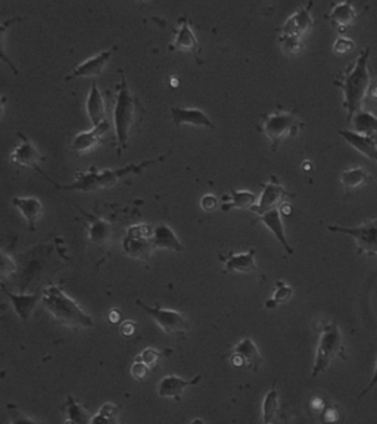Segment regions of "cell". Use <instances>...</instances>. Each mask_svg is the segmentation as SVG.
<instances>
[{
  "label": "cell",
  "instance_id": "obj_1",
  "mask_svg": "<svg viewBox=\"0 0 377 424\" xmlns=\"http://www.w3.org/2000/svg\"><path fill=\"white\" fill-rule=\"evenodd\" d=\"M167 153H163L158 158H151V159H145V161L139 162V164H127L121 168H103L99 169L94 165H91L87 171H78L75 172V179L73 183L68 184H59L55 183L53 180L49 179V181L55 186V188L61 189V190H68V192H96L101 189H108V188H114V186L121 180L124 179L126 176L130 174H140V172L155 164L163 162L165 159Z\"/></svg>",
  "mask_w": 377,
  "mask_h": 424
},
{
  "label": "cell",
  "instance_id": "obj_2",
  "mask_svg": "<svg viewBox=\"0 0 377 424\" xmlns=\"http://www.w3.org/2000/svg\"><path fill=\"white\" fill-rule=\"evenodd\" d=\"M370 49L366 47L360 52L355 62H353L341 74V78L334 80V86H338L343 91L342 106L346 109L348 121H353V116L361 109L369 89H370V71H369Z\"/></svg>",
  "mask_w": 377,
  "mask_h": 424
},
{
  "label": "cell",
  "instance_id": "obj_3",
  "mask_svg": "<svg viewBox=\"0 0 377 424\" xmlns=\"http://www.w3.org/2000/svg\"><path fill=\"white\" fill-rule=\"evenodd\" d=\"M143 108L140 100L130 91L126 77L123 74L118 84V91L114 105V130L117 139L118 153L127 148V143L143 118Z\"/></svg>",
  "mask_w": 377,
  "mask_h": 424
},
{
  "label": "cell",
  "instance_id": "obj_4",
  "mask_svg": "<svg viewBox=\"0 0 377 424\" xmlns=\"http://www.w3.org/2000/svg\"><path fill=\"white\" fill-rule=\"evenodd\" d=\"M42 302L47 312L66 327H93V318L80 308V305L57 285H50L42 292Z\"/></svg>",
  "mask_w": 377,
  "mask_h": 424
},
{
  "label": "cell",
  "instance_id": "obj_5",
  "mask_svg": "<svg viewBox=\"0 0 377 424\" xmlns=\"http://www.w3.org/2000/svg\"><path fill=\"white\" fill-rule=\"evenodd\" d=\"M343 338L338 324L327 323L321 328L311 376L318 377L321 373H325L336 358L343 356Z\"/></svg>",
  "mask_w": 377,
  "mask_h": 424
},
{
  "label": "cell",
  "instance_id": "obj_6",
  "mask_svg": "<svg viewBox=\"0 0 377 424\" xmlns=\"http://www.w3.org/2000/svg\"><path fill=\"white\" fill-rule=\"evenodd\" d=\"M301 127L302 123L296 118L295 114L280 109L267 115L264 121V131L272 142L273 151H277L279 144H281L288 137H295L298 135Z\"/></svg>",
  "mask_w": 377,
  "mask_h": 424
},
{
  "label": "cell",
  "instance_id": "obj_7",
  "mask_svg": "<svg viewBox=\"0 0 377 424\" xmlns=\"http://www.w3.org/2000/svg\"><path fill=\"white\" fill-rule=\"evenodd\" d=\"M123 246L128 257L140 261H149L155 249L154 227L149 224L131 225L127 229Z\"/></svg>",
  "mask_w": 377,
  "mask_h": 424
},
{
  "label": "cell",
  "instance_id": "obj_8",
  "mask_svg": "<svg viewBox=\"0 0 377 424\" xmlns=\"http://www.w3.org/2000/svg\"><path fill=\"white\" fill-rule=\"evenodd\" d=\"M136 303L143 311H146L154 318L155 323L163 328L164 333L171 335V336H174V335L184 336L187 333L188 321H187L186 315H183L182 312L174 311V310H165L161 307H147V305H145L140 299H138Z\"/></svg>",
  "mask_w": 377,
  "mask_h": 424
},
{
  "label": "cell",
  "instance_id": "obj_9",
  "mask_svg": "<svg viewBox=\"0 0 377 424\" xmlns=\"http://www.w3.org/2000/svg\"><path fill=\"white\" fill-rule=\"evenodd\" d=\"M330 232L345 233L353 236L358 245V254L377 255V218L367 221L357 227H342V225H329Z\"/></svg>",
  "mask_w": 377,
  "mask_h": 424
},
{
  "label": "cell",
  "instance_id": "obj_10",
  "mask_svg": "<svg viewBox=\"0 0 377 424\" xmlns=\"http://www.w3.org/2000/svg\"><path fill=\"white\" fill-rule=\"evenodd\" d=\"M18 137L21 139V142L17 144V148L10 152L9 161L13 165L24 167V168H33L38 172V174H42L47 180L49 179L47 174L42 168H40V162L45 159L43 155L38 152L34 143L29 137H25L22 132H18Z\"/></svg>",
  "mask_w": 377,
  "mask_h": 424
},
{
  "label": "cell",
  "instance_id": "obj_11",
  "mask_svg": "<svg viewBox=\"0 0 377 424\" xmlns=\"http://www.w3.org/2000/svg\"><path fill=\"white\" fill-rule=\"evenodd\" d=\"M295 196H296L295 193H290L283 188L276 176H272L270 181L263 184V195L258 199V204L252 206L251 211H253L255 214L263 215L265 212L277 208L283 201H285V197H295Z\"/></svg>",
  "mask_w": 377,
  "mask_h": 424
},
{
  "label": "cell",
  "instance_id": "obj_12",
  "mask_svg": "<svg viewBox=\"0 0 377 424\" xmlns=\"http://www.w3.org/2000/svg\"><path fill=\"white\" fill-rule=\"evenodd\" d=\"M117 47H112V49H106L101 53H96L94 56H90L87 58L86 61H83L82 63H78L74 71L66 77V82H70V80L73 78H80V77H96V75H101L105 68L108 62L111 61L112 55L115 53Z\"/></svg>",
  "mask_w": 377,
  "mask_h": 424
},
{
  "label": "cell",
  "instance_id": "obj_13",
  "mask_svg": "<svg viewBox=\"0 0 377 424\" xmlns=\"http://www.w3.org/2000/svg\"><path fill=\"white\" fill-rule=\"evenodd\" d=\"M311 8H313V2H309L308 5H304L296 9L288 18L285 25L280 29V34H292V36H298L302 38L313 25Z\"/></svg>",
  "mask_w": 377,
  "mask_h": 424
},
{
  "label": "cell",
  "instance_id": "obj_14",
  "mask_svg": "<svg viewBox=\"0 0 377 424\" xmlns=\"http://www.w3.org/2000/svg\"><path fill=\"white\" fill-rule=\"evenodd\" d=\"M171 118L174 126H195V127H205V128H215V124L211 121V118L198 108H182V106H172L171 108Z\"/></svg>",
  "mask_w": 377,
  "mask_h": 424
},
{
  "label": "cell",
  "instance_id": "obj_15",
  "mask_svg": "<svg viewBox=\"0 0 377 424\" xmlns=\"http://www.w3.org/2000/svg\"><path fill=\"white\" fill-rule=\"evenodd\" d=\"M170 49L176 50V52H188L199 59L200 46L198 43V38H196L195 33L191 29V24H188L187 17L180 18V26L176 31L174 42L170 45Z\"/></svg>",
  "mask_w": 377,
  "mask_h": 424
},
{
  "label": "cell",
  "instance_id": "obj_16",
  "mask_svg": "<svg viewBox=\"0 0 377 424\" xmlns=\"http://www.w3.org/2000/svg\"><path fill=\"white\" fill-rule=\"evenodd\" d=\"M202 376L198 374L196 377L187 380L179 376H164L163 380L158 383V395L161 397H172L177 402L182 400V393L186 388L195 386L200 381Z\"/></svg>",
  "mask_w": 377,
  "mask_h": 424
},
{
  "label": "cell",
  "instance_id": "obj_17",
  "mask_svg": "<svg viewBox=\"0 0 377 424\" xmlns=\"http://www.w3.org/2000/svg\"><path fill=\"white\" fill-rule=\"evenodd\" d=\"M0 287L5 292V295L9 298L12 307L15 308V312L20 315L22 321H29L30 317L37 307V303L42 301V294H33V295H17L12 294V292L5 286V283H0Z\"/></svg>",
  "mask_w": 377,
  "mask_h": 424
},
{
  "label": "cell",
  "instance_id": "obj_18",
  "mask_svg": "<svg viewBox=\"0 0 377 424\" xmlns=\"http://www.w3.org/2000/svg\"><path fill=\"white\" fill-rule=\"evenodd\" d=\"M224 262V273H257L258 267L255 262V249H249L242 254H228L227 257L220 255Z\"/></svg>",
  "mask_w": 377,
  "mask_h": 424
},
{
  "label": "cell",
  "instance_id": "obj_19",
  "mask_svg": "<svg viewBox=\"0 0 377 424\" xmlns=\"http://www.w3.org/2000/svg\"><path fill=\"white\" fill-rule=\"evenodd\" d=\"M12 204L21 212L27 224H29V229L34 232L37 220L43 214L42 202L34 196H15L12 199Z\"/></svg>",
  "mask_w": 377,
  "mask_h": 424
},
{
  "label": "cell",
  "instance_id": "obj_20",
  "mask_svg": "<svg viewBox=\"0 0 377 424\" xmlns=\"http://www.w3.org/2000/svg\"><path fill=\"white\" fill-rule=\"evenodd\" d=\"M108 128H110V123L106 121L98 127H93L89 131L78 132L71 142V151L75 153H84L94 149L102 142V135Z\"/></svg>",
  "mask_w": 377,
  "mask_h": 424
},
{
  "label": "cell",
  "instance_id": "obj_21",
  "mask_svg": "<svg viewBox=\"0 0 377 424\" xmlns=\"http://www.w3.org/2000/svg\"><path fill=\"white\" fill-rule=\"evenodd\" d=\"M338 132L354 149L360 151L362 155L370 158L371 161L377 162V135L362 136L353 130H339Z\"/></svg>",
  "mask_w": 377,
  "mask_h": 424
},
{
  "label": "cell",
  "instance_id": "obj_22",
  "mask_svg": "<svg viewBox=\"0 0 377 424\" xmlns=\"http://www.w3.org/2000/svg\"><path fill=\"white\" fill-rule=\"evenodd\" d=\"M86 108H87V115L90 118L93 127H98V126L108 121L103 95H102L101 89L98 87V84L94 82L91 83V87H90V91H89Z\"/></svg>",
  "mask_w": 377,
  "mask_h": 424
},
{
  "label": "cell",
  "instance_id": "obj_23",
  "mask_svg": "<svg viewBox=\"0 0 377 424\" xmlns=\"http://www.w3.org/2000/svg\"><path fill=\"white\" fill-rule=\"evenodd\" d=\"M257 221H261L268 230H272V233L276 236L277 241L281 243L283 248H285V250L289 255L293 254V249L290 248V245L286 241V234H285V229H283V221H281V212L279 208H274L272 211L265 212V214L258 217V220H255V222Z\"/></svg>",
  "mask_w": 377,
  "mask_h": 424
},
{
  "label": "cell",
  "instance_id": "obj_24",
  "mask_svg": "<svg viewBox=\"0 0 377 424\" xmlns=\"http://www.w3.org/2000/svg\"><path fill=\"white\" fill-rule=\"evenodd\" d=\"M154 245L155 248H164L174 252L184 250L176 233H174V230L164 222H161L154 227Z\"/></svg>",
  "mask_w": 377,
  "mask_h": 424
},
{
  "label": "cell",
  "instance_id": "obj_25",
  "mask_svg": "<svg viewBox=\"0 0 377 424\" xmlns=\"http://www.w3.org/2000/svg\"><path fill=\"white\" fill-rule=\"evenodd\" d=\"M233 354L239 355L242 360L245 361V365H248L253 371H257L263 364V356L257 348V344L253 343L251 338L242 339L235 347Z\"/></svg>",
  "mask_w": 377,
  "mask_h": 424
},
{
  "label": "cell",
  "instance_id": "obj_26",
  "mask_svg": "<svg viewBox=\"0 0 377 424\" xmlns=\"http://www.w3.org/2000/svg\"><path fill=\"white\" fill-rule=\"evenodd\" d=\"M232 197H223V205H221V211L223 212H228L232 209H251L252 206L257 205L258 202V196L248 192V190H230Z\"/></svg>",
  "mask_w": 377,
  "mask_h": 424
},
{
  "label": "cell",
  "instance_id": "obj_27",
  "mask_svg": "<svg viewBox=\"0 0 377 424\" xmlns=\"http://www.w3.org/2000/svg\"><path fill=\"white\" fill-rule=\"evenodd\" d=\"M326 18L330 20V22H333V25H338L339 33L343 34L346 26L351 25L355 20V9L351 2L334 3L330 13H327L326 15Z\"/></svg>",
  "mask_w": 377,
  "mask_h": 424
},
{
  "label": "cell",
  "instance_id": "obj_28",
  "mask_svg": "<svg viewBox=\"0 0 377 424\" xmlns=\"http://www.w3.org/2000/svg\"><path fill=\"white\" fill-rule=\"evenodd\" d=\"M89 238L94 245H105L112 236V225L110 221L89 215Z\"/></svg>",
  "mask_w": 377,
  "mask_h": 424
},
{
  "label": "cell",
  "instance_id": "obj_29",
  "mask_svg": "<svg viewBox=\"0 0 377 424\" xmlns=\"http://www.w3.org/2000/svg\"><path fill=\"white\" fill-rule=\"evenodd\" d=\"M373 176L370 172L361 167H354L342 171L341 174V183L345 189H358L361 186L367 184Z\"/></svg>",
  "mask_w": 377,
  "mask_h": 424
},
{
  "label": "cell",
  "instance_id": "obj_30",
  "mask_svg": "<svg viewBox=\"0 0 377 424\" xmlns=\"http://www.w3.org/2000/svg\"><path fill=\"white\" fill-rule=\"evenodd\" d=\"M354 131L362 136H374L377 132V116L369 111H357L353 116Z\"/></svg>",
  "mask_w": 377,
  "mask_h": 424
},
{
  "label": "cell",
  "instance_id": "obj_31",
  "mask_svg": "<svg viewBox=\"0 0 377 424\" xmlns=\"http://www.w3.org/2000/svg\"><path fill=\"white\" fill-rule=\"evenodd\" d=\"M65 411L66 416H68V420H66L65 424H90L91 418L87 413V409L77 400H74L73 396H66Z\"/></svg>",
  "mask_w": 377,
  "mask_h": 424
},
{
  "label": "cell",
  "instance_id": "obj_32",
  "mask_svg": "<svg viewBox=\"0 0 377 424\" xmlns=\"http://www.w3.org/2000/svg\"><path fill=\"white\" fill-rule=\"evenodd\" d=\"M279 392L272 388L270 391L267 392V395L264 396L263 401V407H261V413H263V424H272L276 418V414L279 411Z\"/></svg>",
  "mask_w": 377,
  "mask_h": 424
},
{
  "label": "cell",
  "instance_id": "obj_33",
  "mask_svg": "<svg viewBox=\"0 0 377 424\" xmlns=\"http://www.w3.org/2000/svg\"><path fill=\"white\" fill-rule=\"evenodd\" d=\"M121 407L106 402L90 420V424H118Z\"/></svg>",
  "mask_w": 377,
  "mask_h": 424
},
{
  "label": "cell",
  "instance_id": "obj_34",
  "mask_svg": "<svg viewBox=\"0 0 377 424\" xmlns=\"http://www.w3.org/2000/svg\"><path fill=\"white\" fill-rule=\"evenodd\" d=\"M18 21H21V18H20V17H15V18H10V20H8V21H5V22L0 24V61H2L3 63H6V65L9 66V68L12 70V73L15 74V75H18L20 71H18V68L15 66V63H13V62L9 59V56L6 55V52H5V38H6L8 30L10 29L12 24H15V22H18Z\"/></svg>",
  "mask_w": 377,
  "mask_h": 424
},
{
  "label": "cell",
  "instance_id": "obj_35",
  "mask_svg": "<svg viewBox=\"0 0 377 424\" xmlns=\"http://www.w3.org/2000/svg\"><path fill=\"white\" fill-rule=\"evenodd\" d=\"M292 295H293V289L290 286H288L286 283H283V282H277L273 298H270L265 302V307L268 310L276 308V307H279V305L289 301L292 298Z\"/></svg>",
  "mask_w": 377,
  "mask_h": 424
},
{
  "label": "cell",
  "instance_id": "obj_36",
  "mask_svg": "<svg viewBox=\"0 0 377 424\" xmlns=\"http://www.w3.org/2000/svg\"><path fill=\"white\" fill-rule=\"evenodd\" d=\"M17 273V264L6 252L0 250V283H6Z\"/></svg>",
  "mask_w": 377,
  "mask_h": 424
},
{
  "label": "cell",
  "instance_id": "obj_37",
  "mask_svg": "<svg viewBox=\"0 0 377 424\" xmlns=\"http://www.w3.org/2000/svg\"><path fill=\"white\" fill-rule=\"evenodd\" d=\"M280 43L283 46V50L289 53V55H295V53H298L302 46L301 37L292 36V34H280Z\"/></svg>",
  "mask_w": 377,
  "mask_h": 424
},
{
  "label": "cell",
  "instance_id": "obj_38",
  "mask_svg": "<svg viewBox=\"0 0 377 424\" xmlns=\"http://www.w3.org/2000/svg\"><path fill=\"white\" fill-rule=\"evenodd\" d=\"M6 411H8L10 424H43V423H38V421H36L30 417H27L18 407L12 405V404L6 405Z\"/></svg>",
  "mask_w": 377,
  "mask_h": 424
},
{
  "label": "cell",
  "instance_id": "obj_39",
  "mask_svg": "<svg viewBox=\"0 0 377 424\" xmlns=\"http://www.w3.org/2000/svg\"><path fill=\"white\" fill-rule=\"evenodd\" d=\"M136 360L145 363L147 367L151 368V367H154V365L158 363V360H159V352H158L156 349L147 348V349H145L139 356H136Z\"/></svg>",
  "mask_w": 377,
  "mask_h": 424
},
{
  "label": "cell",
  "instance_id": "obj_40",
  "mask_svg": "<svg viewBox=\"0 0 377 424\" xmlns=\"http://www.w3.org/2000/svg\"><path fill=\"white\" fill-rule=\"evenodd\" d=\"M353 47H354L353 40H349L348 37H343V36H341L338 40H336L333 45V50L336 55H345V53H348Z\"/></svg>",
  "mask_w": 377,
  "mask_h": 424
},
{
  "label": "cell",
  "instance_id": "obj_41",
  "mask_svg": "<svg viewBox=\"0 0 377 424\" xmlns=\"http://www.w3.org/2000/svg\"><path fill=\"white\" fill-rule=\"evenodd\" d=\"M147 373H149V367L139 360H134L131 365V376L138 380H143L147 376Z\"/></svg>",
  "mask_w": 377,
  "mask_h": 424
},
{
  "label": "cell",
  "instance_id": "obj_42",
  "mask_svg": "<svg viewBox=\"0 0 377 424\" xmlns=\"http://www.w3.org/2000/svg\"><path fill=\"white\" fill-rule=\"evenodd\" d=\"M341 420V413L336 407H326L323 409V421L326 424H334Z\"/></svg>",
  "mask_w": 377,
  "mask_h": 424
},
{
  "label": "cell",
  "instance_id": "obj_43",
  "mask_svg": "<svg viewBox=\"0 0 377 424\" xmlns=\"http://www.w3.org/2000/svg\"><path fill=\"white\" fill-rule=\"evenodd\" d=\"M200 206L207 212H214L219 208V197L214 195H205L200 199Z\"/></svg>",
  "mask_w": 377,
  "mask_h": 424
},
{
  "label": "cell",
  "instance_id": "obj_44",
  "mask_svg": "<svg viewBox=\"0 0 377 424\" xmlns=\"http://www.w3.org/2000/svg\"><path fill=\"white\" fill-rule=\"evenodd\" d=\"M377 386V363H376V368H374V373H373V377L370 379L367 386L362 389V392L358 395V400H361V397H364L366 395H369L371 392V389H374Z\"/></svg>",
  "mask_w": 377,
  "mask_h": 424
},
{
  "label": "cell",
  "instance_id": "obj_45",
  "mask_svg": "<svg viewBox=\"0 0 377 424\" xmlns=\"http://www.w3.org/2000/svg\"><path fill=\"white\" fill-rule=\"evenodd\" d=\"M121 335L124 336H131L134 333V330H136V324H134L133 321H124V324L121 326Z\"/></svg>",
  "mask_w": 377,
  "mask_h": 424
},
{
  "label": "cell",
  "instance_id": "obj_46",
  "mask_svg": "<svg viewBox=\"0 0 377 424\" xmlns=\"http://www.w3.org/2000/svg\"><path fill=\"white\" fill-rule=\"evenodd\" d=\"M309 408H311V411H314V413H320V411H323L326 407L321 397H313L311 402H309Z\"/></svg>",
  "mask_w": 377,
  "mask_h": 424
},
{
  "label": "cell",
  "instance_id": "obj_47",
  "mask_svg": "<svg viewBox=\"0 0 377 424\" xmlns=\"http://www.w3.org/2000/svg\"><path fill=\"white\" fill-rule=\"evenodd\" d=\"M121 318V315H119V312L117 311V310H112L111 312H110V320L112 321V323H117L118 320Z\"/></svg>",
  "mask_w": 377,
  "mask_h": 424
},
{
  "label": "cell",
  "instance_id": "obj_48",
  "mask_svg": "<svg viewBox=\"0 0 377 424\" xmlns=\"http://www.w3.org/2000/svg\"><path fill=\"white\" fill-rule=\"evenodd\" d=\"M280 208H281V211H283V214H285V215H290V212H292V208H290V205H288V204H285V202H283Z\"/></svg>",
  "mask_w": 377,
  "mask_h": 424
},
{
  "label": "cell",
  "instance_id": "obj_49",
  "mask_svg": "<svg viewBox=\"0 0 377 424\" xmlns=\"http://www.w3.org/2000/svg\"><path fill=\"white\" fill-rule=\"evenodd\" d=\"M6 98L5 96H0V116L3 115V112H5V105H6Z\"/></svg>",
  "mask_w": 377,
  "mask_h": 424
},
{
  "label": "cell",
  "instance_id": "obj_50",
  "mask_svg": "<svg viewBox=\"0 0 377 424\" xmlns=\"http://www.w3.org/2000/svg\"><path fill=\"white\" fill-rule=\"evenodd\" d=\"M302 165H304V167H302L304 169H308V171H309V169H311V162H309V161H305V162H304Z\"/></svg>",
  "mask_w": 377,
  "mask_h": 424
},
{
  "label": "cell",
  "instance_id": "obj_51",
  "mask_svg": "<svg viewBox=\"0 0 377 424\" xmlns=\"http://www.w3.org/2000/svg\"><path fill=\"white\" fill-rule=\"evenodd\" d=\"M192 424H204V421H202V420H195V421H192Z\"/></svg>",
  "mask_w": 377,
  "mask_h": 424
},
{
  "label": "cell",
  "instance_id": "obj_52",
  "mask_svg": "<svg viewBox=\"0 0 377 424\" xmlns=\"http://www.w3.org/2000/svg\"><path fill=\"white\" fill-rule=\"evenodd\" d=\"M272 424H273V423H272Z\"/></svg>",
  "mask_w": 377,
  "mask_h": 424
},
{
  "label": "cell",
  "instance_id": "obj_53",
  "mask_svg": "<svg viewBox=\"0 0 377 424\" xmlns=\"http://www.w3.org/2000/svg\"><path fill=\"white\" fill-rule=\"evenodd\" d=\"M376 179H377V177H376Z\"/></svg>",
  "mask_w": 377,
  "mask_h": 424
}]
</instances>
